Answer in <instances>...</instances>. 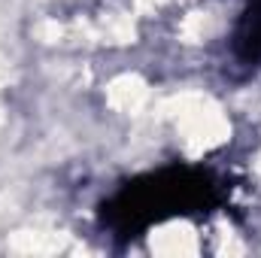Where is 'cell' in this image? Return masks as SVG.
<instances>
[{"instance_id":"obj_1","label":"cell","mask_w":261,"mask_h":258,"mask_svg":"<svg viewBox=\"0 0 261 258\" xmlns=\"http://www.w3.org/2000/svg\"><path fill=\"white\" fill-rule=\"evenodd\" d=\"M225 200V183L210 167H164L125 183L100 207V225L119 237L134 240L158 222L176 216H206Z\"/></svg>"},{"instance_id":"obj_2","label":"cell","mask_w":261,"mask_h":258,"mask_svg":"<svg viewBox=\"0 0 261 258\" xmlns=\"http://www.w3.org/2000/svg\"><path fill=\"white\" fill-rule=\"evenodd\" d=\"M231 58L240 67H261V0H246L231 34Z\"/></svg>"}]
</instances>
